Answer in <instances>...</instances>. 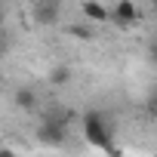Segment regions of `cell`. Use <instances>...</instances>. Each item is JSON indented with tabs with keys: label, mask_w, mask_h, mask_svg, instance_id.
Listing matches in <instances>:
<instances>
[{
	"label": "cell",
	"mask_w": 157,
	"mask_h": 157,
	"mask_svg": "<svg viewBox=\"0 0 157 157\" xmlns=\"http://www.w3.org/2000/svg\"><path fill=\"white\" fill-rule=\"evenodd\" d=\"M83 129H86V139H90L96 148H102V151H108V154H117V148L111 145V129L105 126V117H102L99 111H86V114H83Z\"/></svg>",
	"instance_id": "cell-1"
},
{
	"label": "cell",
	"mask_w": 157,
	"mask_h": 157,
	"mask_svg": "<svg viewBox=\"0 0 157 157\" xmlns=\"http://www.w3.org/2000/svg\"><path fill=\"white\" fill-rule=\"evenodd\" d=\"M62 13V0H37L34 3V19L40 25H56Z\"/></svg>",
	"instance_id": "cell-2"
},
{
	"label": "cell",
	"mask_w": 157,
	"mask_h": 157,
	"mask_svg": "<svg viewBox=\"0 0 157 157\" xmlns=\"http://www.w3.org/2000/svg\"><path fill=\"white\" fill-rule=\"evenodd\" d=\"M65 132H68V126H59V123H40V129H37V139L40 142H46V145H62L65 142Z\"/></svg>",
	"instance_id": "cell-3"
},
{
	"label": "cell",
	"mask_w": 157,
	"mask_h": 157,
	"mask_svg": "<svg viewBox=\"0 0 157 157\" xmlns=\"http://www.w3.org/2000/svg\"><path fill=\"white\" fill-rule=\"evenodd\" d=\"M114 19H117L120 25H132V22L139 19V10H136V3H132V0H120V3L114 6Z\"/></svg>",
	"instance_id": "cell-4"
},
{
	"label": "cell",
	"mask_w": 157,
	"mask_h": 157,
	"mask_svg": "<svg viewBox=\"0 0 157 157\" xmlns=\"http://www.w3.org/2000/svg\"><path fill=\"white\" fill-rule=\"evenodd\" d=\"M43 120H46V123H59V126H68V123L74 120V111H71V108H49V111L43 114Z\"/></svg>",
	"instance_id": "cell-5"
},
{
	"label": "cell",
	"mask_w": 157,
	"mask_h": 157,
	"mask_svg": "<svg viewBox=\"0 0 157 157\" xmlns=\"http://www.w3.org/2000/svg\"><path fill=\"white\" fill-rule=\"evenodd\" d=\"M83 16H86L90 22H108V19H111L108 10H105L102 3H96V0H86V3H83Z\"/></svg>",
	"instance_id": "cell-6"
},
{
	"label": "cell",
	"mask_w": 157,
	"mask_h": 157,
	"mask_svg": "<svg viewBox=\"0 0 157 157\" xmlns=\"http://www.w3.org/2000/svg\"><path fill=\"white\" fill-rule=\"evenodd\" d=\"M49 80H52L56 86L68 83V80H71V68H68V65H56V68H52V74H49Z\"/></svg>",
	"instance_id": "cell-7"
},
{
	"label": "cell",
	"mask_w": 157,
	"mask_h": 157,
	"mask_svg": "<svg viewBox=\"0 0 157 157\" xmlns=\"http://www.w3.org/2000/svg\"><path fill=\"white\" fill-rule=\"evenodd\" d=\"M34 102H37L34 90H19V93H16V105H19V108H34Z\"/></svg>",
	"instance_id": "cell-8"
},
{
	"label": "cell",
	"mask_w": 157,
	"mask_h": 157,
	"mask_svg": "<svg viewBox=\"0 0 157 157\" xmlns=\"http://www.w3.org/2000/svg\"><path fill=\"white\" fill-rule=\"evenodd\" d=\"M71 34H74V37H83V40H93V28H83V25H74Z\"/></svg>",
	"instance_id": "cell-9"
},
{
	"label": "cell",
	"mask_w": 157,
	"mask_h": 157,
	"mask_svg": "<svg viewBox=\"0 0 157 157\" xmlns=\"http://www.w3.org/2000/svg\"><path fill=\"white\" fill-rule=\"evenodd\" d=\"M151 62H154V65H157V40H154V43H151Z\"/></svg>",
	"instance_id": "cell-10"
},
{
	"label": "cell",
	"mask_w": 157,
	"mask_h": 157,
	"mask_svg": "<svg viewBox=\"0 0 157 157\" xmlns=\"http://www.w3.org/2000/svg\"><path fill=\"white\" fill-rule=\"evenodd\" d=\"M0 157H16V154H13V151H6V148H3V151H0Z\"/></svg>",
	"instance_id": "cell-11"
},
{
	"label": "cell",
	"mask_w": 157,
	"mask_h": 157,
	"mask_svg": "<svg viewBox=\"0 0 157 157\" xmlns=\"http://www.w3.org/2000/svg\"><path fill=\"white\" fill-rule=\"evenodd\" d=\"M0 25H3V10H0Z\"/></svg>",
	"instance_id": "cell-12"
},
{
	"label": "cell",
	"mask_w": 157,
	"mask_h": 157,
	"mask_svg": "<svg viewBox=\"0 0 157 157\" xmlns=\"http://www.w3.org/2000/svg\"><path fill=\"white\" fill-rule=\"evenodd\" d=\"M154 6H157V0H154Z\"/></svg>",
	"instance_id": "cell-13"
}]
</instances>
